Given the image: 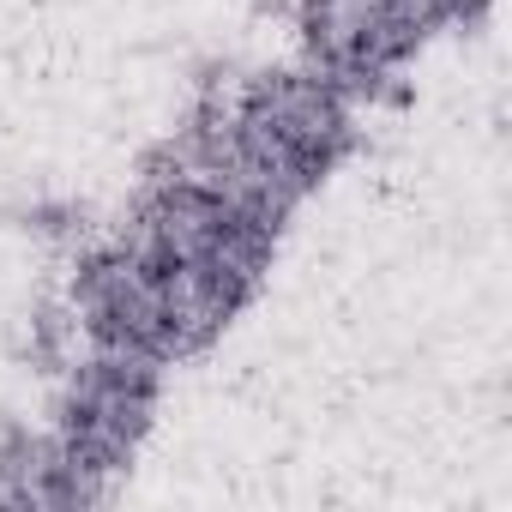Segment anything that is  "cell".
Listing matches in <instances>:
<instances>
[{"label":"cell","mask_w":512,"mask_h":512,"mask_svg":"<svg viewBox=\"0 0 512 512\" xmlns=\"http://www.w3.org/2000/svg\"><path fill=\"white\" fill-rule=\"evenodd\" d=\"M0 217L25 235H37V241H79L91 223V211L79 199H31V205H7Z\"/></svg>","instance_id":"1"},{"label":"cell","mask_w":512,"mask_h":512,"mask_svg":"<svg viewBox=\"0 0 512 512\" xmlns=\"http://www.w3.org/2000/svg\"><path fill=\"white\" fill-rule=\"evenodd\" d=\"M187 79H193L199 97H229V85H235V61H229V55H199V61L187 67Z\"/></svg>","instance_id":"2"},{"label":"cell","mask_w":512,"mask_h":512,"mask_svg":"<svg viewBox=\"0 0 512 512\" xmlns=\"http://www.w3.org/2000/svg\"><path fill=\"white\" fill-rule=\"evenodd\" d=\"M247 13H253V19H290L296 0H247Z\"/></svg>","instance_id":"3"}]
</instances>
